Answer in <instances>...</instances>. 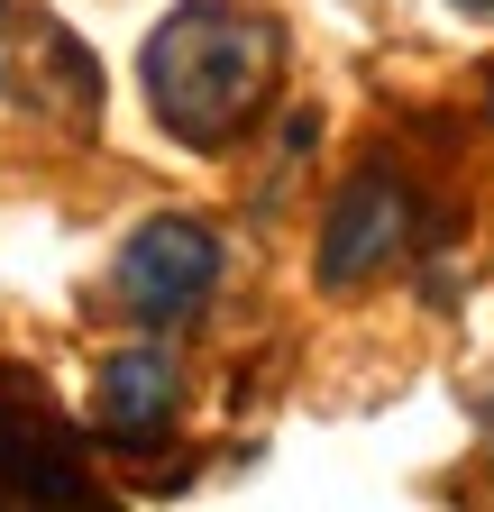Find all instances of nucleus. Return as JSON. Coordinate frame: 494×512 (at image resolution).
Returning a JSON list of instances; mask_svg holds the SVG:
<instances>
[{
	"mask_svg": "<svg viewBox=\"0 0 494 512\" xmlns=\"http://www.w3.org/2000/svg\"><path fill=\"white\" fill-rule=\"evenodd\" d=\"M0 92H10L19 110H37V119L92 128V110H101V64H92V46L65 19L28 10V0H0Z\"/></svg>",
	"mask_w": 494,
	"mask_h": 512,
	"instance_id": "nucleus-2",
	"label": "nucleus"
},
{
	"mask_svg": "<svg viewBox=\"0 0 494 512\" xmlns=\"http://www.w3.org/2000/svg\"><path fill=\"white\" fill-rule=\"evenodd\" d=\"M403 247H412V192L394 174H357L330 202V220H321V284L357 293V284H376Z\"/></svg>",
	"mask_w": 494,
	"mask_h": 512,
	"instance_id": "nucleus-3",
	"label": "nucleus"
},
{
	"mask_svg": "<svg viewBox=\"0 0 494 512\" xmlns=\"http://www.w3.org/2000/svg\"><path fill=\"white\" fill-rule=\"evenodd\" d=\"M119 284H129V302L147 311V320H183L211 284H220V238L202 229V220H183V211H165V220H147L138 238H129V256H119Z\"/></svg>",
	"mask_w": 494,
	"mask_h": 512,
	"instance_id": "nucleus-4",
	"label": "nucleus"
},
{
	"mask_svg": "<svg viewBox=\"0 0 494 512\" xmlns=\"http://www.w3.org/2000/svg\"><path fill=\"white\" fill-rule=\"evenodd\" d=\"M174 403H183V375H174L165 348H119L92 375V430L119 439V448H156L174 430Z\"/></svg>",
	"mask_w": 494,
	"mask_h": 512,
	"instance_id": "nucleus-5",
	"label": "nucleus"
},
{
	"mask_svg": "<svg viewBox=\"0 0 494 512\" xmlns=\"http://www.w3.org/2000/svg\"><path fill=\"white\" fill-rule=\"evenodd\" d=\"M284 83V28L247 0H183L147 37V92L183 147H229Z\"/></svg>",
	"mask_w": 494,
	"mask_h": 512,
	"instance_id": "nucleus-1",
	"label": "nucleus"
},
{
	"mask_svg": "<svg viewBox=\"0 0 494 512\" xmlns=\"http://www.w3.org/2000/svg\"><path fill=\"white\" fill-rule=\"evenodd\" d=\"M0 476H10L19 494H74L83 467H74V439H55L19 412H0Z\"/></svg>",
	"mask_w": 494,
	"mask_h": 512,
	"instance_id": "nucleus-6",
	"label": "nucleus"
},
{
	"mask_svg": "<svg viewBox=\"0 0 494 512\" xmlns=\"http://www.w3.org/2000/svg\"><path fill=\"white\" fill-rule=\"evenodd\" d=\"M458 10H476V19H485V10H494V0H458Z\"/></svg>",
	"mask_w": 494,
	"mask_h": 512,
	"instance_id": "nucleus-7",
	"label": "nucleus"
}]
</instances>
